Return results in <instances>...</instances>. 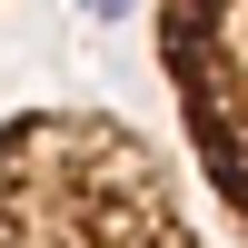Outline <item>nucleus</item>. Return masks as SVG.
<instances>
[{
    "instance_id": "1",
    "label": "nucleus",
    "mask_w": 248,
    "mask_h": 248,
    "mask_svg": "<svg viewBox=\"0 0 248 248\" xmlns=\"http://www.w3.org/2000/svg\"><path fill=\"white\" fill-rule=\"evenodd\" d=\"M0 248H209L149 129L109 109L0 119Z\"/></svg>"
},
{
    "instance_id": "2",
    "label": "nucleus",
    "mask_w": 248,
    "mask_h": 248,
    "mask_svg": "<svg viewBox=\"0 0 248 248\" xmlns=\"http://www.w3.org/2000/svg\"><path fill=\"white\" fill-rule=\"evenodd\" d=\"M159 70L209 199L248 229V0H159Z\"/></svg>"
}]
</instances>
